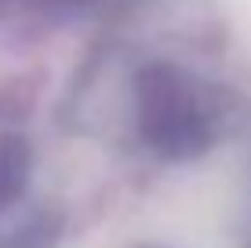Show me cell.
Returning a JSON list of instances; mask_svg holds the SVG:
<instances>
[{
    "label": "cell",
    "instance_id": "obj_1",
    "mask_svg": "<svg viewBox=\"0 0 251 248\" xmlns=\"http://www.w3.org/2000/svg\"><path fill=\"white\" fill-rule=\"evenodd\" d=\"M229 95L178 62H146L135 73V124L160 157L182 161L211 150L229 124Z\"/></svg>",
    "mask_w": 251,
    "mask_h": 248
},
{
    "label": "cell",
    "instance_id": "obj_5",
    "mask_svg": "<svg viewBox=\"0 0 251 248\" xmlns=\"http://www.w3.org/2000/svg\"><path fill=\"white\" fill-rule=\"evenodd\" d=\"M0 4H4V0H0Z\"/></svg>",
    "mask_w": 251,
    "mask_h": 248
},
{
    "label": "cell",
    "instance_id": "obj_4",
    "mask_svg": "<svg viewBox=\"0 0 251 248\" xmlns=\"http://www.w3.org/2000/svg\"><path fill=\"white\" fill-rule=\"evenodd\" d=\"M44 4L69 11V15H91V11H106V7H120L127 0H44Z\"/></svg>",
    "mask_w": 251,
    "mask_h": 248
},
{
    "label": "cell",
    "instance_id": "obj_2",
    "mask_svg": "<svg viewBox=\"0 0 251 248\" xmlns=\"http://www.w3.org/2000/svg\"><path fill=\"white\" fill-rule=\"evenodd\" d=\"M29 168H33L29 142L15 132H4L0 135V212H7L22 197L25 183H29Z\"/></svg>",
    "mask_w": 251,
    "mask_h": 248
},
{
    "label": "cell",
    "instance_id": "obj_3",
    "mask_svg": "<svg viewBox=\"0 0 251 248\" xmlns=\"http://www.w3.org/2000/svg\"><path fill=\"white\" fill-rule=\"evenodd\" d=\"M62 230V219L51 216V212H37L25 223L11 226L0 234V248H51Z\"/></svg>",
    "mask_w": 251,
    "mask_h": 248
}]
</instances>
